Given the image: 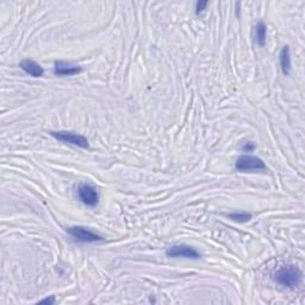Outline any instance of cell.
Segmentation results:
<instances>
[{
	"label": "cell",
	"mask_w": 305,
	"mask_h": 305,
	"mask_svg": "<svg viewBox=\"0 0 305 305\" xmlns=\"http://www.w3.org/2000/svg\"><path fill=\"white\" fill-rule=\"evenodd\" d=\"M255 38L260 47H265L266 40H267V28L262 22H260L255 28Z\"/></svg>",
	"instance_id": "cell-10"
},
{
	"label": "cell",
	"mask_w": 305,
	"mask_h": 305,
	"mask_svg": "<svg viewBox=\"0 0 305 305\" xmlns=\"http://www.w3.org/2000/svg\"><path fill=\"white\" fill-rule=\"evenodd\" d=\"M20 68L24 70L27 74L31 75V77L33 78H41L44 73L41 64L32 61V60H24V61L20 62Z\"/></svg>",
	"instance_id": "cell-7"
},
{
	"label": "cell",
	"mask_w": 305,
	"mask_h": 305,
	"mask_svg": "<svg viewBox=\"0 0 305 305\" xmlns=\"http://www.w3.org/2000/svg\"><path fill=\"white\" fill-rule=\"evenodd\" d=\"M235 167L240 172L248 171H264L266 169V163L257 156L242 155L237 159Z\"/></svg>",
	"instance_id": "cell-3"
},
{
	"label": "cell",
	"mask_w": 305,
	"mask_h": 305,
	"mask_svg": "<svg viewBox=\"0 0 305 305\" xmlns=\"http://www.w3.org/2000/svg\"><path fill=\"white\" fill-rule=\"evenodd\" d=\"M279 62H280V68L283 74L288 75L291 70V53L289 47H284L279 55Z\"/></svg>",
	"instance_id": "cell-9"
},
{
	"label": "cell",
	"mask_w": 305,
	"mask_h": 305,
	"mask_svg": "<svg viewBox=\"0 0 305 305\" xmlns=\"http://www.w3.org/2000/svg\"><path fill=\"white\" fill-rule=\"evenodd\" d=\"M67 233L81 243H95V242L103 241V237L85 226H70L67 229Z\"/></svg>",
	"instance_id": "cell-2"
},
{
	"label": "cell",
	"mask_w": 305,
	"mask_h": 305,
	"mask_svg": "<svg viewBox=\"0 0 305 305\" xmlns=\"http://www.w3.org/2000/svg\"><path fill=\"white\" fill-rule=\"evenodd\" d=\"M78 195L80 200L87 207H96L98 204L99 194L96 187L88 184H81L78 187Z\"/></svg>",
	"instance_id": "cell-5"
},
{
	"label": "cell",
	"mask_w": 305,
	"mask_h": 305,
	"mask_svg": "<svg viewBox=\"0 0 305 305\" xmlns=\"http://www.w3.org/2000/svg\"><path fill=\"white\" fill-rule=\"evenodd\" d=\"M255 149V145L253 144V143H250V142H248V143H246V144H244V147H243V150L244 152H253V150Z\"/></svg>",
	"instance_id": "cell-13"
},
{
	"label": "cell",
	"mask_w": 305,
	"mask_h": 305,
	"mask_svg": "<svg viewBox=\"0 0 305 305\" xmlns=\"http://www.w3.org/2000/svg\"><path fill=\"white\" fill-rule=\"evenodd\" d=\"M166 255L168 257H186V259L193 260H197L200 257V254L193 247L186 246V244H178V246L169 247L167 249Z\"/></svg>",
	"instance_id": "cell-6"
},
{
	"label": "cell",
	"mask_w": 305,
	"mask_h": 305,
	"mask_svg": "<svg viewBox=\"0 0 305 305\" xmlns=\"http://www.w3.org/2000/svg\"><path fill=\"white\" fill-rule=\"evenodd\" d=\"M55 73L57 75H61V77H64V75H75L78 73L81 72V67L80 66H75V64H66V62L59 61L55 64Z\"/></svg>",
	"instance_id": "cell-8"
},
{
	"label": "cell",
	"mask_w": 305,
	"mask_h": 305,
	"mask_svg": "<svg viewBox=\"0 0 305 305\" xmlns=\"http://www.w3.org/2000/svg\"><path fill=\"white\" fill-rule=\"evenodd\" d=\"M50 134H51V136L55 137L56 140L61 141V142H64V143L77 145V147L82 148V149H86V148L90 147L88 140L86 139V137H83L82 135H78V134H74V132H69V131H53V132H50Z\"/></svg>",
	"instance_id": "cell-4"
},
{
	"label": "cell",
	"mask_w": 305,
	"mask_h": 305,
	"mask_svg": "<svg viewBox=\"0 0 305 305\" xmlns=\"http://www.w3.org/2000/svg\"><path fill=\"white\" fill-rule=\"evenodd\" d=\"M40 303H47V304H54L55 303V297L51 296L50 298H44L40 301Z\"/></svg>",
	"instance_id": "cell-14"
},
{
	"label": "cell",
	"mask_w": 305,
	"mask_h": 305,
	"mask_svg": "<svg viewBox=\"0 0 305 305\" xmlns=\"http://www.w3.org/2000/svg\"><path fill=\"white\" fill-rule=\"evenodd\" d=\"M209 2L208 1H198L197 4H195V14L199 15L200 12H203L205 10V7L208 6Z\"/></svg>",
	"instance_id": "cell-12"
},
{
	"label": "cell",
	"mask_w": 305,
	"mask_h": 305,
	"mask_svg": "<svg viewBox=\"0 0 305 305\" xmlns=\"http://www.w3.org/2000/svg\"><path fill=\"white\" fill-rule=\"evenodd\" d=\"M273 279H274L275 283L284 286V288L296 289L301 285L302 279H303V273L297 266L286 265L279 268L277 272L274 273Z\"/></svg>",
	"instance_id": "cell-1"
},
{
	"label": "cell",
	"mask_w": 305,
	"mask_h": 305,
	"mask_svg": "<svg viewBox=\"0 0 305 305\" xmlns=\"http://www.w3.org/2000/svg\"><path fill=\"white\" fill-rule=\"evenodd\" d=\"M229 218L239 223H246L252 220V215L247 212H234L229 215Z\"/></svg>",
	"instance_id": "cell-11"
}]
</instances>
